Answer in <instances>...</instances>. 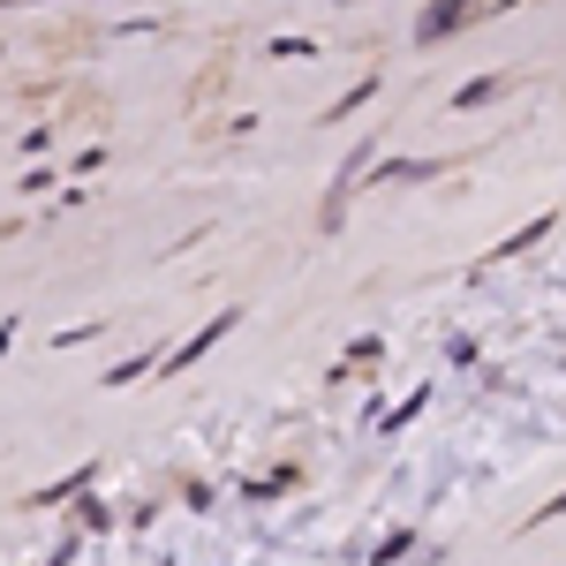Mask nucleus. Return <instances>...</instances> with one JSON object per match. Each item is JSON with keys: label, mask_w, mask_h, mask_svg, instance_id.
<instances>
[{"label": "nucleus", "mask_w": 566, "mask_h": 566, "mask_svg": "<svg viewBox=\"0 0 566 566\" xmlns=\"http://www.w3.org/2000/svg\"><path fill=\"white\" fill-rule=\"evenodd\" d=\"M469 15H476V0H438L431 15H423V23H416V39H453V31H461V23H469Z\"/></svg>", "instance_id": "obj_1"}, {"label": "nucleus", "mask_w": 566, "mask_h": 566, "mask_svg": "<svg viewBox=\"0 0 566 566\" xmlns=\"http://www.w3.org/2000/svg\"><path fill=\"white\" fill-rule=\"evenodd\" d=\"M227 325H234V317H212V325H205L197 340H181V355H167V370H181V363H197V355L212 348V340H227Z\"/></svg>", "instance_id": "obj_2"}, {"label": "nucleus", "mask_w": 566, "mask_h": 566, "mask_svg": "<svg viewBox=\"0 0 566 566\" xmlns=\"http://www.w3.org/2000/svg\"><path fill=\"white\" fill-rule=\"evenodd\" d=\"M8 333H15V325H8V317H0V355H8Z\"/></svg>", "instance_id": "obj_3"}]
</instances>
